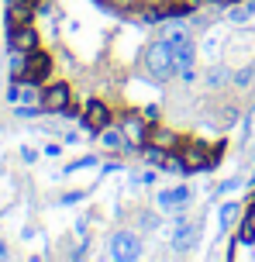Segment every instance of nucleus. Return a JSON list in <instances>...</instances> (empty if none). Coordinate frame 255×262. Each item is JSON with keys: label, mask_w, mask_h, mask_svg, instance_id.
<instances>
[{"label": "nucleus", "mask_w": 255, "mask_h": 262, "mask_svg": "<svg viewBox=\"0 0 255 262\" xmlns=\"http://www.w3.org/2000/svg\"><path fill=\"white\" fill-rule=\"evenodd\" d=\"M145 69L152 73L155 79H169V76H176V59H173V45L166 38H159V41H152L145 49Z\"/></svg>", "instance_id": "obj_1"}, {"label": "nucleus", "mask_w": 255, "mask_h": 262, "mask_svg": "<svg viewBox=\"0 0 255 262\" xmlns=\"http://www.w3.org/2000/svg\"><path fill=\"white\" fill-rule=\"evenodd\" d=\"M107 255L118 262H134L142 259V238L134 235V231H114L107 242Z\"/></svg>", "instance_id": "obj_2"}, {"label": "nucleus", "mask_w": 255, "mask_h": 262, "mask_svg": "<svg viewBox=\"0 0 255 262\" xmlns=\"http://www.w3.org/2000/svg\"><path fill=\"white\" fill-rule=\"evenodd\" d=\"M197 238H200V221H193V217H176V224H173V249L176 252L193 249Z\"/></svg>", "instance_id": "obj_3"}, {"label": "nucleus", "mask_w": 255, "mask_h": 262, "mask_svg": "<svg viewBox=\"0 0 255 262\" xmlns=\"http://www.w3.org/2000/svg\"><path fill=\"white\" fill-rule=\"evenodd\" d=\"M110 121V111L104 100H86V111H83V131L94 135V131H104Z\"/></svg>", "instance_id": "obj_4"}, {"label": "nucleus", "mask_w": 255, "mask_h": 262, "mask_svg": "<svg viewBox=\"0 0 255 262\" xmlns=\"http://www.w3.org/2000/svg\"><path fill=\"white\" fill-rule=\"evenodd\" d=\"M66 107H69V86H66V83H52V86L41 90V111H49V114H62Z\"/></svg>", "instance_id": "obj_5"}, {"label": "nucleus", "mask_w": 255, "mask_h": 262, "mask_svg": "<svg viewBox=\"0 0 255 262\" xmlns=\"http://www.w3.org/2000/svg\"><path fill=\"white\" fill-rule=\"evenodd\" d=\"M173 59H176V73L183 76V83H193V79H197V73H193V62H197L193 41H187V45H173Z\"/></svg>", "instance_id": "obj_6"}, {"label": "nucleus", "mask_w": 255, "mask_h": 262, "mask_svg": "<svg viewBox=\"0 0 255 262\" xmlns=\"http://www.w3.org/2000/svg\"><path fill=\"white\" fill-rule=\"evenodd\" d=\"M49 69H52V59L45 52H28V62H25V73H21V79L25 83H41V79L49 76Z\"/></svg>", "instance_id": "obj_7"}, {"label": "nucleus", "mask_w": 255, "mask_h": 262, "mask_svg": "<svg viewBox=\"0 0 255 262\" xmlns=\"http://www.w3.org/2000/svg\"><path fill=\"white\" fill-rule=\"evenodd\" d=\"M11 49L14 52H35L38 49V35L31 25H21V28H11Z\"/></svg>", "instance_id": "obj_8"}, {"label": "nucleus", "mask_w": 255, "mask_h": 262, "mask_svg": "<svg viewBox=\"0 0 255 262\" xmlns=\"http://www.w3.org/2000/svg\"><path fill=\"white\" fill-rule=\"evenodd\" d=\"M190 200L187 186H173V190H159V207L162 210H179Z\"/></svg>", "instance_id": "obj_9"}, {"label": "nucleus", "mask_w": 255, "mask_h": 262, "mask_svg": "<svg viewBox=\"0 0 255 262\" xmlns=\"http://www.w3.org/2000/svg\"><path fill=\"white\" fill-rule=\"evenodd\" d=\"M255 17V0H238V4H231V11H228V21L231 25H248Z\"/></svg>", "instance_id": "obj_10"}, {"label": "nucleus", "mask_w": 255, "mask_h": 262, "mask_svg": "<svg viewBox=\"0 0 255 262\" xmlns=\"http://www.w3.org/2000/svg\"><path fill=\"white\" fill-rule=\"evenodd\" d=\"M162 38L169 41V45H187V41H193V35H190L187 25H179V21H169V25L162 28Z\"/></svg>", "instance_id": "obj_11"}, {"label": "nucleus", "mask_w": 255, "mask_h": 262, "mask_svg": "<svg viewBox=\"0 0 255 262\" xmlns=\"http://www.w3.org/2000/svg\"><path fill=\"white\" fill-rule=\"evenodd\" d=\"M121 131H124V138H128V145H142L145 142V121L142 118H128Z\"/></svg>", "instance_id": "obj_12"}, {"label": "nucleus", "mask_w": 255, "mask_h": 262, "mask_svg": "<svg viewBox=\"0 0 255 262\" xmlns=\"http://www.w3.org/2000/svg\"><path fill=\"white\" fill-rule=\"evenodd\" d=\"M228 79H235V73H231L228 66H211V69H207V86H211V90L224 86Z\"/></svg>", "instance_id": "obj_13"}, {"label": "nucleus", "mask_w": 255, "mask_h": 262, "mask_svg": "<svg viewBox=\"0 0 255 262\" xmlns=\"http://www.w3.org/2000/svg\"><path fill=\"white\" fill-rule=\"evenodd\" d=\"M7 17H11V28H21L31 21V4H25V0H17L11 11H7Z\"/></svg>", "instance_id": "obj_14"}, {"label": "nucleus", "mask_w": 255, "mask_h": 262, "mask_svg": "<svg viewBox=\"0 0 255 262\" xmlns=\"http://www.w3.org/2000/svg\"><path fill=\"white\" fill-rule=\"evenodd\" d=\"M235 217H238V204H224V207L217 210V224H221V228H231Z\"/></svg>", "instance_id": "obj_15"}, {"label": "nucleus", "mask_w": 255, "mask_h": 262, "mask_svg": "<svg viewBox=\"0 0 255 262\" xmlns=\"http://www.w3.org/2000/svg\"><path fill=\"white\" fill-rule=\"evenodd\" d=\"M255 83V66H245V69H238V73H235V86H252Z\"/></svg>", "instance_id": "obj_16"}, {"label": "nucleus", "mask_w": 255, "mask_h": 262, "mask_svg": "<svg viewBox=\"0 0 255 262\" xmlns=\"http://www.w3.org/2000/svg\"><path fill=\"white\" fill-rule=\"evenodd\" d=\"M238 242H242V245H248V242H255V217H245V221H242V231H238Z\"/></svg>", "instance_id": "obj_17"}, {"label": "nucleus", "mask_w": 255, "mask_h": 262, "mask_svg": "<svg viewBox=\"0 0 255 262\" xmlns=\"http://www.w3.org/2000/svg\"><path fill=\"white\" fill-rule=\"evenodd\" d=\"M104 145L118 152V148H124V145H128V138H124V131H107V135H104Z\"/></svg>", "instance_id": "obj_18"}, {"label": "nucleus", "mask_w": 255, "mask_h": 262, "mask_svg": "<svg viewBox=\"0 0 255 262\" xmlns=\"http://www.w3.org/2000/svg\"><path fill=\"white\" fill-rule=\"evenodd\" d=\"M173 142H176L173 131H159V135H155V145H159V148H162V145H169V148H173Z\"/></svg>", "instance_id": "obj_19"}, {"label": "nucleus", "mask_w": 255, "mask_h": 262, "mask_svg": "<svg viewBox=\"0 0 255 262\" xmlns=\"http://www.w3.org/2000/svg\"><path fill=\"white\" fill-rule=\"evenodd\" d=\"M142 228H159V217H155V214H142Z\"/></svg>", "instance_id": "obj_20"}, {"label": "nucleus", "mask_w": 255, "mask_h": 262, "mask_svg": "<svg viewBox=\"0 0 255 262\" xmlns=\"http://www.w3.org/2000/svg\"><path fill=\"white\" fill-rule=\"evenodd\" d=\"M238 186H242V180L235 176V180H228V183H221V186H217V190H221V193H228V190H238Z\"/></svg>", "instance_id": "obj_21"}, {"label": "nucleus", "mask_w": 255, "mask_h": 262, "mask_svg": "<svg viewBox=\"0 0 255 262\" xmlns=\"http://www.w3.org/2000/svg\"><path fill=\"white\" fill-rule=\"evenodd\" d=\"M41 107H17V118H35Z\"/></svg>", "instance_id": "obj_22"}, {"label": "nucleus", "mask_w": 255, "mask_h": 262, "mask_svg": "<svg viewBox=\"0 0 255 262\" xmlns=\"http://www.w3.org/2000/svg\"><path fill=\"white\" fill-rule=\"evenodd\" d=\"M21 159H25V162H35L38 156H35V148H21Z\"/></svg>", "instance_id": "obj_23"}, {"label": "nucleus", "mask_w": 255, "mask_h": 262, "mask_svg": "<svg viewBox=\"0 0 255 262\" xmlns=\"http://www.w3.org/2000/svg\"><path fill=\"white\" fill-rule=\"evenodd\" d=\"M7 255H11V252H7V245H4V242H0V262L7 259Z\"/></svg>", "instance_id": "obj_24"}, {"label": "nucleus", "mask_w": 255, "mask_h": 262, "mask_svg": "<svg viewBox=\"0 0 255 262\" xmlns=\"http://www.w3.org/2000/svg\"><path fill=\"white\" fill-rule=\"evenodd\" d=\"M231 4H238V0H221V7H231Z\"/></svg>", "instance_id": "obj_25"}, {"label": "nucleus", "mask_w": 255, "mask_h": 262, "mask_svg": "<svg viewBox=\"0 0 255 262\" xmlns=\"http://www.w3.org/2000/svg\"><path fill=\"white\" fill-rule=\"evenodd\" d=\"M252 183H255V169H252Z\"/></svg>", "instance_id": "obj_26"}, {"label": "nucleus", "mask_w": 255, "mask_h": 262, "mask_svg": "<svg viewBox=\"0 0 255 262\" xmlns=\"http://www.w3.org/2000/svg\"><path fill=\"white\" fill-rule=\"evenodd\" d=\"M252 217H255V204H252Z\"/></svg>", "instance_id": "obj_27"}, {"label": "nucleus", "mask_w": 255, "mask_h": 262, "mask_svg": "<svg viewBox=\"0 0 255 262\" xmlns=\"http://www.w3.org/2000/svg\"><path fill=\"white\" fill-rule=\"evenodd\" d=\"M25 4H35V0H25Z\"/></svg>", "instance_id": "obj_28"}, {"label": "nucleus", "mask_w": 255, "mask_h": 262, "mask_svg": "<svg viewBox=\"0 0 255 262\" xmlns=\"http://www.w3.org/2000/svg\"><path fill=\"white\" fill-rule=\"evenodd\" d=\"M252 159H255V148H252Z\"/></svg>", "instance_id": "obj_29"}]
</instances>
